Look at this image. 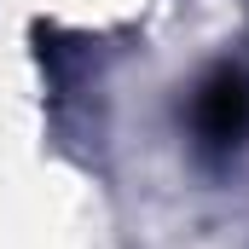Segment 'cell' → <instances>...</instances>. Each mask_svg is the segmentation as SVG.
Masks as SVG:
<instances>
[{
	"mask_svg": "<svg viewBox=\"0 0 249 249\" xmlns=\"http://www.w3.org/2000/svg\"><path fill=\"white\" fill-rule=\"evenodd\" d=\"M249 133V70L220 64L191 93V139L203 157H232Z\"/></svg>",
	"mask_w": 249,
	"mask_h": 249,
	"instance_id": "6da1fadb",
	"label": "cell"
}]
</instances>
